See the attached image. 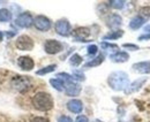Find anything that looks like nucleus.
Listing matches in <instances>:
<instances>
[{"label": "nucleus", "instance_id": "nucleus-1", "mask_svg": "<svg viewBox=\"0 0 150 122\" xmlns=\"http://www.w3.org/2000/svg\"><path fill=\"white\" fill-rule=\"evenodd\" d=\"M108 84L114 91H122L129 85V77L128 74H126L125 71L118 70V71H113L109 75L108 78Z\"/></svg>", "mask_w": 150, "mask_h": 122}, {"label": "nucleus", "instance_id": "nucleus-2", "mask_svg": "<svg viewBox=\"0 0 150 122\" xmlns=\"http://www.w3.org/2000/svg\"><path fill=\"white\" fill-rule=\"evenodd\" d=\"M33 106L42 112H46L52 109L53 107V99L50 93L47 92H38L33 98Z\"/></svg>", "mask_w": 150, "mask_h": 122}, {"label": "nucleus", "instance_id": "nucleus-3", "mask_svg": "<svg viewBox=\"0 0 150 122\" xmlns=\"http://www.w3.org/2000/svg\"><path fill=\"white\" fill-rule=\"evenodd\" d=\"M15 45L21 51H30V50L34 49V40L29 36L22 35L16 39Z\"/></svg>", "mask_w": 150, "mask_h": 122}, {"label": "nucleus", "instance_id": "nucleus-4", "mask_svg": "<svg viewBox=\"0 0 150 122\" xmlns=\"http://www.w3.org/2000/svg\"><path fill=\"white\" fill-rule=\"evenodd\" d=\"M54 29H56L57 34L62 37H67L71 35V24L66 18H61L57 21L54 24Z\"/></svg>", "mask_w": 150, "mask_h": 122}, {"label": "nucleus", "instance_id": "nucleus-5", "mask_svg": "<svg viewBox=\"0 0 150 122\" xmlns=\"http://www.w3.org/2000/svg\"><path fill=\"white\" fill-rule=\"evenodd\" d=\"M64 49V45L56 39H47L44 44V50L47 54H57L61 52Z\"/></svg>", "mask_w": 150, "mask_h": 122}, {"label": "nucleus", "instance_id": "nucleus-6", "mask_svg": "<svg viewBox=\"0 0 150 122\" xmlns=\"http://www.w3.org/2000/svg\"><path fill=\"white\" fill-rule=\"evenodd\" d=\"M34 25L39 31H47L51 29V21L44 15H38L34 18Z\"/></svg>", "mask_w": 150, "mask_h": 122}, {"label": "nucleus", "instance_id": "nucleus-7", "mask_svg": "<svg viewBox=\"0 0 150 122\" xmlns=\"http://www.w3.org/2000/svg\"><path fill=\"white\" fill-rule=\"evenodd\" d=\"M15 22L20 28H29L33 25L34 18L31 16V14H29V13H22L18 16Z\"/></svg>", "mask_w": 150, "mask_h": 122}, {"label": "nucleus", "instance_id": "nucleus-8", "mask_svg": "<svg viewBox=\"0 0 150 122\" xmlns=\"http://www.w3.org/2000/svg\"><path fill=\"white\" fill-rule=\"evenodd\" d=\"M146 82H147V77H141V78H139V80H135V81H134L133 83H131L124 91H125L126 94H131L133 92L139 91L141 87H143V84H144Z\"/></svg>", "mask_w": 150, "mask_h": 122}, {"label": "nucleus", "instance_id": "nucleus-9", "mask_svg": "<svg viewBox=\"0 0 150 122\" xmlns=\"http://www.w3.org/2000/svg\"><path fill=\"white\" fill-rule=\"evenodd\" d=\"M81 91H82V87L79 83H75V82H69L65 87V92L69 97H76V96H79L81 93Z\"/></svg>", "mask_w": 150, "mask_h": 122}, {"label": "nucleus", "instance_id": "nucleus-10", "mask_svg": "<svg viewBox=\"0 0 150 122\" xmlns=\"http://www.w3.org/2000/svg\"><path fill=\"white\" fill-rule=\"evenodd\" d=\"M18 65H19V67L22 70L29 71V70H31L34 68L35 62L30 56H20L19 60H18Z\"/></svg>", "mask_w": 150, "mask_h": 122}, {"label": "nucleus", "instance_id": "nucleus-11", "mask_svg": "<svg viewBox=\"0 0 150 122\" xmlns=\"http://www.w3.org/2000/svg\"><path fill=\"white\" fill-rule=\"evenodd\" d=\"M90 35V30L88 28H77L73 31V37L77 42H88L87 38Z\"/></svg>", "mask_w": 150, "mask_h": 122}, {"label": "nucleus", "instance_id": "nucleus-12", "mask_svg": "<svg viewBox=\"0 0 150 122\" xmlns=\"http://www.w3.org/2000/svg\"><path fill=\"white\" fill-rule=\"evenodd\" d=\"M106 24L111 29H117L122 24V18L119 14H112L106 20Z\"/></svg>", "mask_w": 150, "mask_h": 122}, {"label": "nucleus", "instance_id": "nucleus-13", "mask_svg": "<svg viewBox=\"0 0 150 122\" xmlns=\"http://www.w3.org/2000/svg\"><path fill=\"white\" fill-rule=\"evenodd\" d=\"M110 59L113 62H117V63H122V62H126L128 61L129 59V54L127 52H121V51H117L115 53H113L110 55Z\"/></svg>", "mask_w": 150, "mask_h": 122}, {"label": "nucleus", "instance_id": "nucleus-14", "mask_svg": "<svg viewBox=\"0 0 150 122\" xmlns=\"http://www.w3.org/2000/svg\"><path fill=\"white\" fill-rule=\"evenodd\" d=\"M132 68L140 74H150V61H141L134 63Z\"/></svg>", "mask_w": 150, "mask_h": 122}, {"label": "nucleus", "instance_id": "nucleus-15", "mask_svg": "<svg viewBox=\"0 0 150 122\" xmlns=\"http://www.w3.org/2000/svg\"><path fill=\"white\" fill-rule=\"evenodd\" d=\"M67 108L73 113H81L83 109V104L79 99H72L67 103Z\"/></svg>", "mask_w": 150, "mask_h": 122}, {"label": "nucleus", "instance_id": "nucleus-16", "mask_svg": "<svg viewBox=\"0 0 150 122\" xmlns=\"http://www.w3.org/2000/svg\"><path fill=\"white\" fill-rule=\"evenodd\" d=\"M144 22H146L144 18H141L140 15H137V16H135V18H133L131 20V22H129V28H131L132 30H137V29H140V28L144 24Z\"/></svg>", "mask_w": 150, "mask_h": 122}, {"label": "nucleus", "instance_id": "nucleus-17", "mask_svg": "<svg viewBox=\"0 0 150 122\" xmlns=\"http://www.w3.org/2000/svg\"><path fill=\"white\" fill-rule=\"evenodd\" d=\"M104 61V54H99L98 56L94 58L93 60H90L89 62L84 63V68H90V67H96V66H99L102 62Z\"/></svg>", "mask_w": 150, "mask_h": 122}, {"label": "nucleus", "instance_id": "nucleus-18", "mask_svg": "<svg viewBox=\"0 0 150 122\" xmlns=\"http://www.w3.org/2000/svg\"><path fill=\"white\" fill-rule=\"evenodd\" d=\"M124 35V31L122 30H114V31H111V32H109V34H106V35L103 37V40H114V39H118V38H120V37H122Z\"/></svg>", "mask_w": 150, "mask_h": 122}, {"label": "nucleus", "instance_id": "nucleus-19", "mask_svg": "<svg viewBox=\"0 0 150 122\" xmlns=\"http://www.w3.org/2000/svg\"><path fill=\"white\" fill-rule=\"evenodd\" d=\"M50 84L54 87L56 90H58V91H64V90H65V87H66L65 82H64L62 80L58 78V77H57V78H51V80H50Z\"/></svg>", "mask_w": 150, "mask_h": 122}, {"label": "nucleus", "instance_id": "nucleus-20", "mask_svg": "<svg viewBox=\"0 0 150 122\" xmlns=\"http://www.w3.org/2000/svg\"><path fill=\"white\" fill-rule=\"evenodd\" d=\"M11 20H12V13L6 8H1L0 9V22H8Z\"/></svg>", "mask_w": 150, "mask_h": 122}, {"label": "nucleus", "instance_id": "nucleus-21", "mask_svg": "<svg viewBox=\"0 0 150 122\" xmlns=\"http://www.w3.org/2000/svg\"><path fill=\"white\" fill-rule=\"evenodd\" d=\"M82 56L81 55H79L77 53H75L73 54L71 58H69V63L73 66V67H77V66H80L81 63H82Z\"/></svg>", "mask_w": 150, "mask_h": 122}, {"label": "nucleus", "instance_id": "nucleus-22", "mask_svg": "<svg viewBox=\"0 0 150 122\" xmlns=\"http://www.w3.org/2000/svg\"><path fill=\"white\" fill-rule=\"evenodd\" d=\"M56 68H57V65H49V66H46V67H44V68H42V69L37 70L36 74H37V75H46V74H49V73L54 71Z\"/></svg>", "mask_w": 150, "mask_h": 122}, {"label": "nucleus", "instance_id": "nucleus-23", "mask_svg": "<svg viewBox=\"0 0 150 122\" xmlns=\"http://www.w3.org/2000/svg\"><path fill=\"white\" fill-rule=\"evenodd\" d=\"M125 4L126 2L124 0H111V1H109V6L114 8V9H122Z\"/></svg>", "mask_w": 150, "mask_h": 122}, {"label": "nucleus", "instance_id": "nucleus-24", "mask_svg": "<svg viewBox=\"0 0 150 122\" xmlns=\"http://www.w3.org/2000/svg\"><path fill=\"white\" fill-rule=\"evenodd\" d=\"M57 77L58 78H60V80H62L64 82L66 81V82H73V77H72V75H69V74H67V73H59L58 75H57Z\"/></svg>", "mask_w": 150, "mask_h": 122}, {"label": "nucleus", "instance_id": "nucleus-25", "mask_svg": "<svg viewBox=\"0 0 150 122\" xmlns=\"http://www.w3.org/2000/svg\"><path fill=\"white\" fill-rule=\"evenodd\" d=\"M140 16L143 18L144 20H148L150 18V6H147V7H143L140 9Z\"/></svg>", "mask_w": 150, "mask_h": 122}, {"label": "nucleus", "instance_id": "nucleus-26", "mask_svg": "<svg viewBox=\"0 0 150 122\" xmlns=\"http://www.w3.org/2000/svg\"><path fill=\"white\" fill-rule=\"evenodd\" d=\"M100 46H102L104 50H110V51H115V50H118V45L108 43V42H103V43L100 44Z\"/></svg>", "mask_w": 150, "mask_h": 122}, {"label": "nucleus", "instance_id": "nucleus-27", "mask_svg": "<svg viewBox=\"0 0 150 122\" xmlns=\"http://www.w3.org/2000/svg\"><path fill=\"white\" fill-rule=\"evenodd\" d=\"M72 77H73V80L75 78L76 81H84V80H86V77H84V74H83L82 71H76V70H75L74 73H73Z\"/></svg>", "mask_w": 150, "mask_h": 122}, {"label": "nucleus", "instance_id": "nucleus-28", "mask_svg": "<svg viewBox=\"0 0 150 122\" xmlns=\"http://www.w3.org/2000/svg\"><path fill=\"white\" fill-rule=\"evenodd\" d=\"M87 52L89 55H95L96 53L98 52V47H97V45H89L88 46V49H87Z\"/></svg>", "mask_w": 150, "mask_h": 122}, {"label": "nucleus", "instance_id": "nucleus-29", "mask_svg": "<svg viewBox=\"0 0 150 122\" xmlns=\"http://www.w3.org/2000/svg\"><path fill=\"white\" fill-rule=\"evenodd\" d=\"M122 47L128 49V50H131V51H137V50H139V46H137V45H134V44H124Z\"/></svg>", "mask_w": 150, "mask_h": 122}, {"label": "nucleus", "instance_id": "nucleus-30", "mask_svg": "<svg viewBox=\"0 0 150 122\" xmlns=\"http://www.w3.org/2000/svg\"><path fill=\"white\" fill-rule=\"evenodd\" d=\"M58 122H73V120L69 118V116H66V115H62L58 119Z\"/></svg>", "mask_w": 150, "mask_h": 122}, {"label": "nucleus", "instance_id": "nucleus-31", "mask_svg": "<svg viewBox=\"0 0 150 122\" xmlns=\"http://www.w3.org/2000/svg\"><path fill=\"white\" fill-rule=\"evenodd\" d=\"M75 122H89V120H88V118L86 115H79L76 118Z\"/></svg>", "mask_w": 150, "mask_h": 122}, {"label": "nucleus", "instance_id": "nucleus-32", "mask_svg": "<svg viewBox=\"0 0 150 122\" xmlns=\"http://www.w3.org/2000/svg\"><path fill=\"white\" fill-rule=\"evenodd\" d=\"M31 122H49V120L46 119V118H42V116H36V118H34Z\"/></svg>", "mask_w": 150, "mask_h": 122}, {"label": "nucleus", "instance_id": "nucleus-33", "mask_svg": "<svg viewBox=\"0 0 150 122\" xmlns=\"http://www.w3.org/2000/svg\"><path fill=\"white\" fill-rule=\"evenodd\" d=\"M144 34H147V35H150V24H149V25H147V27L144 28Z\"/></svg>", "mask_w": 150, "mask_h": 122}]
</instances>
